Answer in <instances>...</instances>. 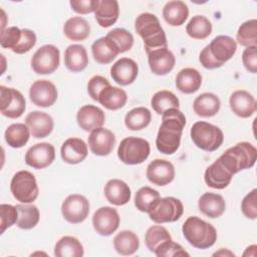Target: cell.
<instances>
[{"label":"cell","instance_id":"44","mask_svg":"<svg viewBox=\"0 0 257 257\" xmlns=\"http://www.w3.org/2000/svg\"><path fill=\"white\" fill-rule=\"evenodd\" d=\"M160 198V193L148 186L138 190L135 196V206L141 212L148 213L150 207Z\"/></svg>","mask_w":257,"mask_h":257},{"label":"cell","instance_id":"9","mask_svg":"<svg viewBox=\"0 0 257 257\" xmlns=\"http://www.w3.org/2000/svg\"><path fill=\"white\" fill-rule=\"evenodd\" d=\"M10 191L17 201L24 204L32 203L37 199L39 194L34 175L25 170L17 172L12 177Z\"/></svg>","mask_w":257,"mask_h":257},{"label":"cell","instance_id":"23","mask_svg":"<svg viewBox=\"0 0 257 257\" xmlns=\"http://www.w3.org/2000/svg\"><path fill=\"white\" fill-rule=\"evenodd\" d=\"M233 174L228 171L224 165L217 159L211 166H209L204 175V180L207 186L222 190L225 189L231 182Z\"/></svg>","mask_w":257,"mask_h":257},{"label":"cell","instance_id":"22","mask_svg":"<svg viewBox=\"0 0 257 257\" xmlns=\"http://www.w3.org/2000/svg\"><path fill=\"white\" fill-rule=\"evenodd\" d=\"M149 66L153 73L157 75H166L172 71L175 66V55L167 48H160L148 53Z\"/></svg>","mask_w":257,"mask_h":257},{"label":"cell","instance_id":"29","mask_svg":"<svg viewBox=\"0 0 257 257\" xmlns=\"http://www.w3.org/2000/svg\"><path fill=\"white\" fill-rule=\"evenodd\" d=\"M91 52L94 60L99 64L110 63L119 53L115 44L106 36L100 37L92 43Z\"/></svg>","mask_w":257,"mask_h":257},{"label":"cell","instance_id":"8","mask_svg":"<svg viewBox=\"0 0 257 257\" xmlns=\"http://www.w3.org/2000/svg\"><path fill=\"white\" fill-rule=\"evenodd\" d=\"M150 151V144L147 140L128 137L120 142L117 149V157L123 164L139 165L148 159Z\"/></svg>","mask_w":257,"mask_h":257},{"label":"cell","instance_id":"18","mask_svg":"<svg viewBox=\"0 0 257 257\" xmlns=\"http://www.w3.org/2000/svg\"><path fill=\"white\" fill-rule=\"evenodd\" d=\"M139 73V67L135 60L127 57H122L114 62L110 68L112 79L119 85L132 84Z\"/></svg>","mask_w":257,"mask_h":257},{"label":"cell","instance_id":"52","mask_svg":"<svg viewBox=\"0 0 257 257\" xmlns=\"http://www.w3.org/2000/svg\"><path fill=\"white\" fill-rule=\"evenodd\" d=\"M242 61L245 68L251 72L257 71V46H250L245 48L242 54Z\"/></svg>","mask_w":257,"mask_h":257},{"label":"cell","instance_id":"4","mask_svg":"<svg viewBox=\"0 0 257 257\" xmlns=\"http://www.w3.org/2000/svg\"><path fill=\"white\" fill-rule=\"evenodd\" d=\"M182 232L185 239L198 249H208L217 240L215 227L196 216H191L184 222Z\"/></svg>","mask_w":257,"mask_h":257},{"label":"cell","instance_id":"19","mask_svg":"<svg viewBox=\"0 0 257 257\" xmlns=\"http://www.w3.org/2000/svg\"><path fill=\"white\" fill-rule=\"evenodd\" d=\"M229 104L232 111L243 118L251 116L257 108L255 97L244 89L234 91L230 96Z\"/></svg>","mask_w":257,"mask_h":257},{"label":"cell","instance_id":"16","mask_svg":"<svg viewBox=\"0 0 257 257\" xmlns=\"http://www.w3.org/2000/svg\"><path fill=\"white\" fill-rule=\"evenodd\" d=\"M148 180L157 186H166L175 178V168L167 160L156 159L151 162L147 168Z\"/></svg>","mask_w":257,"mask_h":257},{"label":"cell","instance_id":"14","mask_svg":"<svg viewBox=\"0 0 257 257\" xmlns=\"http://www.w3.org/2000/svg\"><path fill=\"white\" fill-rule=\"evenodd\" d=\"M29 97L33 104L40 107H49L57 99L56 86L46 79L36 80L30 86Z\"/></svg>","mask_w":257,"mask_h":257},{"label":"cell","instance_id":"32","mask_svg":"<svg viewBox=\"0 0 257 257\" xmlns=\"http://www.w3.org/2000/svg\"><path fill=\"white\" fill-rule=\"evenodd\" d=\"M163 16L171 26H181L189 16V9L185 2L180 0L169 1L163 8Z\"/></svg>","mask_w":257,"mask_h":257},{"label":"cell","instance_id":"36","mask_svg":"<svg viewBox=\"0 0 257 257\" xmlns=\"http://www.w3.org/2000/svg\"><path fill=\"white\" fill-rule=\"evenodd\" d=\"M83 254L82 244L72 236H63L54 247V255L57 257H82Z\"/></svg>","mask_w":257,"mask_h":257},{"label":"cell","instance_id":"33","mask_svg":"<svg viewBox=\"0 0 257 257\" xmlns=\"http://www.w3.org/2000/svg\"><path fill=\"white\" fill-rule=\"evenodd\" d=\"M127 100L126 92L119 87L108 85L98 96V102L109 110H116L124 106Z\"/></svg>","mask_w":257,"mask_h":257},{"label":"cell","instance_id":"15","mask_svg":"<svg viewBox=\"0 0 257 257\" xmlns=\"http://www.w3.org/2000/svg\"><path fill=\"white\" fill-rule=\"evenodd\" d=\"M55 159V149L49 143H39L31 148L25 154V163L33 169H44L50 166Z\"/></svg>","mask_w":257,"mask_h":257},{"label":"cell","instance_id":"48","mask_svg":"<svg viewBox=\"0 0 257 257\" xmlns=\"http://www.w3.org/2000/svg\"><path fill=\"white\" fill-rule=\"evenodd\" d=\"M18 212L16 206L10 204L0 205V219H1V234L5 232L6 229L10 228L17 222Z\"/></svg>","mask_w":257,"mask_h":257},{"label":"cell","instance_id":"38","mask_svg":"<svg viewBox=\"0 0 257 257\" xmlns=\"http://www.w3.org/2000/svg\"><path fill=\"white\" fill-rule=\"evenodd\" d=\"M152 119L150 109L139 106L131 109L124 117V124L131 131H141L147 127Z\"/></svg>","mask_w":257,"mask_h":257},{"label":"cell","instance_id":"10","mask_svg":"<svg viewBox=\"0 0 257 257\" xmlns=\"http://www.w3.org/2000/svg\"><path fill=\"white\" fill-rule=\"evenodd\" d=\"M59 60V49L52 44H46L38 48L33 54L31 67L37 74H50L58 68Z\"/></svg>","mask_w":257,"mask_h":257},{"label":"cell","instance_id":"39","mask_svg":"<svg viewBox=\"0 0 257 257\" xmlns=\"http://www.w3.org/2000/svg\"><path fill=\"white\" fill-rule=\"evenodd\" d=\"M16 209L18 212V218L16 225L24 230H29L34 228L39 222L40 214L39 210L34 205L27 204H18L16 205Z\"/></svg>","mask_w":257,"mask_h":257},{"label":"cell","instance_id":"31","mask_svg":"<svg viewBox=\"0 0 257 257\" xmlns=\"http://www.w3.org/2000/svg\"><path fill=\"white\" fill-rule=\"evenodd\" d=\"M202 84L201 73L192 67L183 68L176 77L177 88L184 93H193L197 91Z\"/></svg>","mask_w":257,"mask_h":257},{"label":"cell","instance_id":"41","mask_svg":"<svg viewBox=\"0 0 257 257\" xmlns=\"http://www.w3.org/2000/svg\"><path fill=\"white\" fill-rule=\"evenodd\" d=\"M151 105L158 114H163L170 108H179L180 101L172 91L160 90L153 95Z\"/></svg>","mask_w":257,"mask_h":257},{"label":"cell","instance_id":"6","mask_svg":"<svg viewBox=\"0 0 257 257\" xmlns=\"http://www.w3.org/2000/svg\"><path fill=\"white\" fill-rule=\"evenodd\" d=\"M193 143L203 151L214 152L218 150L224 141V135L220 127L206 121H197L191 127Z\"/></svg>","mask_w":257,"mask_h":257},{"label":"cell","instance_id":"24","mask_svg":"<svg viewBox=\"0 0 257 257\" xmlns=\"http://www.w3.org/2000/svg\"><path fill=\"white\" fill-rule=\"evenodd\" d=\"M62 160L70 165L81 163L87 156L86 144L78 138H69L61 146Z\"/></svg>","mask_w":257,"mask_h":257},{"label":"cell","instance_id":"17","mask_svg":"<svg viewBox=\"0 0 257 257\" xmlns=\"http://www.w3.org/2000/svg\"><path fill=\"white\" fill-rule=\"evenodd\" d=\"M115 144L113 133L104 127H98L92 131L88 137V146L96 156H107L111 153Z\"/></svg>","mask_w":257,"mask_h":257},{"label":"cell","instance_id":"47","mask_svg":"<svg viewBox=\"0 0 257 257\" xmlns=\"http://www.w3.org/2000/svg\"><path fill=\"white\" fill-rule=\"evenodd\" d=\"M22 35V29H19L16 26H11L5 28L1 31L0 44L3 48H9L13 50L18 42L20 41Z\"/></svg>","mask_w":257,"mask_h":257},{"label":"cell","instance_id":"11","mask_svg":"<svg viewBox=\"0 0 257 257\" xmlns=\"http://www.w3.org/2000/svg\"><path fill=\"white\" fill-rule=\"evenodd\" d=\"M0 98V110L4 116L9 118H18L25 111L26 101L19 90L1 85Z\"/></svg>","mask_w":257,"mask_h":257},{"label":"cell","instance_id":"27","mask_svg":"<svg viewBox=\"0 0 257 257\" xmlns=\"http://www.w3.org/2000/svg\"><path fill=\"white\" fill-rule=\"evenodd\" d=\"M198 207L200 212L205 216L215 219L220 217L226 209V203L223 197L216 193H205L203 194L199 201Z\"/></svg>","mask_w":257,"mask_h":257},{"label":"cell","instance_id":"20","mask_svg":"<svg viewBox=\"0 0 257 257\" xmlns=\"http://www.w3.org/2000/svg\"><path fill=\"white\" fill-rule=\"evenodd\" d=\"M25 124L35 139H42L50 135L54 125L53 119L48 113L38 110L31 111L26 115Z\"/></svg>","mask_w":257,"mask_h":257},{"label":"cell","instance_id":"40","mask_svg":"<svg viewBox=\"0 0 257 257\" xmlns=\"http://www.w3.org/2000/svg\"><path fill=\"white\" fill-rule=\"evenodd\" d=\"M188 35L194 39H205L212 33V23L203 15L193 16L186 26Z\"/></svg>","mask_w":257,"mask_h":257},{"label":"cell","instance_id":"30","mask_svg":"<svg viewBox=\"0 0 257 257\" xmlns=\"http://www.w3.org/2000/svg\"><path fill=\"white\" fill-rule=\"evenodd\" d=\"M221 102L219 97L212 92H204L198 95L193 102L195 113L202 117H211L220 110Z\"/></svg>","mask_w":257,"mask_h":257},{"label":"cell","instance_id":"46","mask_svg":"<svg viewBox=\"0 0 257 257\" xmlns=\"http://www.w3.org/2000/svg\"><path fill=\"white\" fill-rule=\"evenodd\" d=\"M158 257H173V256H189V253L178 243L173 240L162 243L154 252Z\"/></svg>","mask_w":257,"mask_h":257},{"label":"cell","instance_id":"37","mask_svg":"<svg viewBox=\"0 0 257 257\" xmlns=\"http://www.w3.org/2000/svg\"><path fill=\"white\" fill-rule=\"evenodd\" d=\"M4 137L8 146L19 149L27 144L30 137V130L24 123H13L6 128Z\"/></svg>","mask_w":257,"mask_h":257},{"label":"cell","instance_id":"13","mask_svg":"<svg viewBox=\"0 0 257 257\" xmlns=\"http://www.w3.org/2000/svg\"><path fill=\"white\" fill-rule=\"evenodd\" d=\"M119 215L114 208L101 207L92 216V225L95 232L101 236H109L114 233L119 226Z\"/></svg>","mask_w":257,"mask_h":257},{"label":"cell","instance_id":"45","mask_svg":"<svg viewBox=\"0 0 257 257\" xmlns=\"http://www.w3.org/2000/svg\"><path fill=\"white\" fill-rule=\"evenodd\" d=\"M106 37L109 38L117 47L119 53L131 50L134 45L133 34L123 28H114L107 32Z\"/></svg>","mask_w":257,"mask_h":257},{"label":"cell","instance_id":"21","mask_svg":"<svg viewBox=\"0 0 257 257\" xmlns=\"http://www.w3.org/2000/svg\"><path fill=\"white\" fill-rule=\"evenodd\" d=\"M76 120L80 128L85 132H92L103 125L105 115L103 110L99 107L92 104H86L81 106L77 111Z\"/></svg>","mask_w":257,"mask_h":257},{"label":"cell","instance_id":"50","mask_svg":"<svg viewBox=\"0 0 257 257\" xmlns=\"http://www.w3.org/2000/svg\"><path fill=\"white\" fill-rule=\"evenodd\" d=\"M108 85H110V83L105 77L101 75H94L88 80L87 92L93 100L98 101V96L100 92Z\"/></svg>","mask_w":257,"mask_h":257},{"label":"cell","instance_id":"12","mask_svg":"<svg viewBox=\"0 0 257 257\" xmlns=\"http://www.w3.org/2000/svg\"><path fill=\"white\" fill-rule=\"evenodd\" d=\"M61 213L67 222L71 224L81 223L89 214V202L82 195H69L61 205Z\"/></svg>","mask_w":257,"mask_h":257},{"label":"cell","instance_id":"49","mask_svg":"<svg viewBox=\"0 0 257 257\" xmlns=\"http://www.w3.org/2000/svg\"><path fill=\"white\" fill-rule=\"evenodd\" d=\"M36 43V35L30 29H22V35L20 41L16 45V47L12 50L17 54H23L28 52Z\"/></svg>","mask_w":257,"mask_h":257},{"label":"cell","instance_id":"25","mask_svg":"<svg viewBox=\"0 0 257 257\" xmlns=\"http://www.w3.org/2000/svg\"><path fill=\"white\" fill-rule=\"evenodd\" d=\"M119 7L116 0H97L94 10V17L97 23L107 28L113 25L118 19Z\"/></svg>","mask_w":257,"mask_h":257},{"label":"cell","instance_id":"42","mask_svg":"<svg viewBox=\"0 0 257 257\" xmlns=\"http://www.w3.org/2000/svg\"><path fill=\"white\" fill-rule=\"evenodd\" d=\"M236 39L242 46H257V20L251 19L241 24L238 28Z\"/></svg>","mask_w":257,"mask_h":257},{"label":"cell","instance_id":"51","mask_svg":"<svg viewBox=\"0 0 257 257\" xmlns=\"http://www.w3.org/2000/svg\"><path fill=\"white\" fill-rule=\"evenodd\" d=\"M256 200H257V190L253 189L249 194H247L242 203L241 210L245 217L248 219L255 220L257 218V208H256Z\"/></svg>","mask_w":257,"mask_h":257},{"label":"cell","instance_id":"7","mask_svg":"<svg viewBox=\"0 0 257 257\" xmlns=\"http://www.w3.org/2000/svg\"><path fill=\"white\" fill-rule=\"evenodd\" d=\"M183 213V203L174 197L159 198L148 211L150 219L157 224L176 222Z\"/></svg>","mask_w":257,"mask_h":257},{"label":"cell","instance_id":"28","mask_svg":"<svg viewBox=\"0 0 257 257\" xmlns=\"http://www.w3.org/2000/svg\"><path fill=\"white\" fill-rule=\"evenodd\" d=\"M64 64L72 72H79L86 68L88 56L86 49L80 44H71L64 51Z\"/></svg>","mask_w":257,"mask_h":257},{"label":"cell","instance_id":"5","mask_svg":"<svg viewBox=\"0 0 257 257\" xmlns=\"http://www.w3.org/2000/svg\"><path fill=\"white\" fill-rule=\"evenodd\" d=\"M256 159L257 150L252 144L248 142H241L236 144L235 146L226 150L218 158L224 167L233 175L242 170L252 168L256 162Z\"/></svg>","mask_w":257,"mask_h":257},{"label":"cell","instance_id":"34","mask_svg":"<svg viewBox=\"0 0 257 257\" xmlns=\"http://www.w3.org/2000/svg\"><path fill=\"white\" fill-rule=\"evenodd\" d=\"M63 32L69 40L82 41L88 37L90 25L84 18L74 16L66 20L63 26Z\"/></svg>","mask_w":257,"mask_h":257},{"label":"cell","instance_id":"1","mask_svg":"<svg viewBox=\"0 0 257 257\" xmlns=\"http://www.w3.org/2000/svg\"><path fill=\"white\" fill-rule=\"evenodd\" d=\"M162 115V124L157 135L156 146L162 154L173 155L180 147L186 117L179 108H170Z\"/></svg>","mask_w":257,"mask_h":257},{"label":"cell","instance_id":"35","mask_svg":"<svg viewBox=\"0 0 257 257\" xmlns=\"http://www.w3.org/2000/svg\"><path fill=\"white\" fill-rule=\"evenodd\" d=\"M113 247L115 251L120 255H133L138 251L140 247L139 237L133 231L123 230L117 233L113 238Z\"/></svg>","mask_w":257,"mask_h":257},{"label":"cell","instance_id":"2","mask_svg":"<svg viewBox=\"0 0 257 257\" xmlns=\"http://www.w3.org/2000/svg\"><path fill=\"white\" fill-rule=\"evenodd\" d=\"M236 50L237 43L232 37L219 35L203 48L200 52L199 60L207 69L219 68L233 57Z\"/></svg>","mask_w":257,"mask_h":257},{"label":"cell","instance_id":"43","mask_svg":"<svg viewBox=\"0 0 257 257\" xmlns=\"http://www.w3.org/2000/svg\"><path fill=\"white\" fill-rule=\"evenodd\" d=\"M169 240H172L171 234L163 226H160V225L152 226L146 232V236H145L146 246L153 253L162 243Z\"/></svg>","mask_w":257,"mask_h":257},{"label":"cell","instance_id":"26","mask_svg":"<svg viewBox=\"0 0 257 257\" xmlns=\"http://www.w3.org/2000/svg\"><path fill=\"white\" fill-rule=\"evenodd\" d=\"M104 196L110 204L122 206L131 200L132 193L125 182L118 179H111L104 186Z\"/></svg>","mask_w":257,"mask_h":257},{"label":"cell","instance_id":"3","mask_svg":"<svg viewBox=\"0 0 257 257\" xmlns=\"http://www.w3.org/2000/svg\"><path fill=\"white\" fill-rule=\"evenodd\" d=\"M135 29L144 40L147 54L153 50L168 47L165 31L155 14L149 12L140 14L136 19Z\"/></svg>","mask_w":257,"mask_h":257},{"label":"cell","instance_id":"53","mask_svg":"<svg viewBox=\"0 0 257 257\" xmlns=\"http://www.w3.org/2000/svg\"><path fill=\"white\" fill-rule=\"evenodd\" d=\"M97 0H71L69 2L73 11L79 14L94 12Z\"/></svg>","mask_w":257,"mask_h":257}]
</instances>
